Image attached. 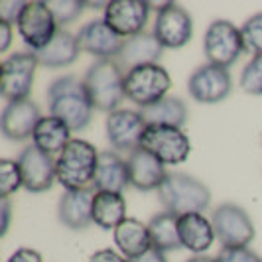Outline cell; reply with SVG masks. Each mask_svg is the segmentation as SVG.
Masks as SVG:
<instances>
[{"mask_svg": "<svg viewBox=\"0 0 262 262\" xmlns=\"http://www.w3.org/2000/svg\"><path fill=\"white\" fill-rule=\"evenodd\" d=\"M146 128L148 124L142 113L132 108H118L106 117L105 122L108 144L115 148V152H126V154H132L134 150L140 148Z\"/></svg>", "mask_w": 262, "mask_h": 262, "instance_id": "8fae6325", "label": "cell"}, {"mask_svg": "<svg viewBox=\"0 0 262 262\" xmlns=\"http://www.w3.org/2000/svg\"><path fill=\"white\" fill-rule=\"evenodd\" d=\"M79 41L77 36H73L69 30L59 28L57 34L53 36V39L41 48L39 52H34L38 57V63L50 69H59V67H67L71 63H75L79 57Z\"/></svg>", "mask_w": 262, "mask_h": 262, "instance_id": "603a6c76", "label": "cell"}, {"mask_svg": "<svg viewBox=\"0 0 262 262\" xmlns=\"http://www.w3.org/2000/svg\"><path fill=\"white\" fill-rule=\"evenodd\" d=\"M126 162H128L130 185L140 189V191L160 189V185L164 184V180L168 178L166 166L156 156L146 152L144 148H138L132 154H128Z\"/></svg>", "mask_w": 262, "mask_h": 262, "instance_id": "ac0fdd59", "label": "cell"}, {"mask_svg": "<svg viewBox=\"0 0 262 262\" xmlns=\"http://www.w3.org/2000/svg\"><path fill=\"white\" fill-rule=\"evenodd\" d=\"M178 229L182 249H187L195 254H203L205 250H209L213 241L217 238L211 219H207L203 213H189L178 217Z\"/></svg>", "mask_w": 262, "mask_h": 262, "instance_id": "44dd1931", "label": "cell"}, {"mask_svg": "<svg viewBox=\"0 0 262 262\" xmlns=\"http://www.w3.org/2000/svg\"><path fill=\"white\" fill-rule=\"evenodd\" d=\"M241 34H243L245 52L252 55H262V12L249 18L241 28Z\"/></svg>", "mask_w": 262, "mask_h": 262, "instance_id": "f546056e", "label": "cell"}, {"mask_svg": "<svg viewBox=\"0 0 262 262\" xmlns=\"http://www.w3.org/2000/svg\"><path fill=\"white\" fill-rule=\"evenodd\" d=\"M152 34L162 43V48L178 50L184 48L193 36V20L184 6L176 2H166L158 8Z\"/></svg>", "mask_w": 262, "mask_h": 262, "instance_id": "7c38bea8", "label": "cell"}, {"mask_svg": "<svg viewBox=\"0 0 262 262\" xmlns=\"http://www.w3.org/2000/svg\"><path fill=\"white\" fill-rule=\"evenodd\" d=\"M162 52H164V48L156 39V36L150 32H142L138 36L124 39V46L118 53L117 61L122 69L130 71L134 67L158 63V59L162 57Z\"/></svg>", "mask_w": 262, "mask_h": 262, "instance_id": "ffe728a7", "label": "cell"}, {"mask_svg": "<svg viewBox=\"0 0 262 262\" xmlns=\"http://www.w3.org/2000/svg\"><path fill=\"white\" fill-rule=\"evenodd\" d=\"M93 197L95 189H77V191H66L59 199V221L73 229H87L93 223Z\"/></svg>", "mask_w": 262, "mask_h": 262, "instance_id": "7402d4cb", "label": "cell"}, {"mask_svg": "<svg viewBox=\"0 0 262 262\" xmlns=\"http://www.w3.org/2000/svg\"><path fill=\"white\" fill-rule=\"evenodd\" d=\"M48 105L50 115L63 120L73 132H79L89 126L95 106L91 97L85 89V83L75 75L57 77L48 87Z\"/></svg>", "mask_w": 262, "mask_h": 262, "instance_id": "6da1fadb", "label": "cell"}, {"mask_svg": "<svg viewBox=\"0 0 262 262\" xmlns=\"http://www.w3.org/2000/svg\"><path fill=\"white\" fill-rule=\"evenodd\" d=\"M38 66V57L34 52H16L2 61L0 93L8 103L30 99Z\"/></svg>", "mask_w": 262, "mask_h": 262, "instance_id": "52a82bcc", "label": "cell"}, {"mask_svg": "<svg viewBox=\"0 0 262 262\" xmlns=\"http://www.w3.org/2000/svg\"><path fill=\"white\" fill-rule=\"evenodd\" d=\"M12 43V24L0 18V52H8Z\"/></svg>", "mask_w": 262, "mask_h": 262, "instance_id": "8d00e7d4", "label": "cell"}, {"mask_svg": "<svg viewBox=\"0 0 262 262\" xmlns=\"http://www.w3.org/2000/svg\"><path fill=\"white\" fill-rule=\"evenodd\" d=\"M16 30L22 41L30 48V52H39L57 34L59 24L50 8V2L28 0L16 22Z\"/></svg>", "mask_w": 262, "mask_h": 262, "instance_id": "8992f818", "label": "cell"}, {"mask_svg": "<svg viewBox=\"0 0 262 262\" xmlns=\"http://www.w3.org/2000/svg\"><path fill=\"white\" fill-rule=\"evenodd\" d=\"M6 262H43V258H41V254H39L38 250L22 247V249L14 250Z\"/></svg>", "mask_w": 262, "mask_h": 262, "instance_id": "d590c367", "label": "cell"}, {"mask_svg": "<svg viewBox=\"0 0 262 262\" xmlns=\"http://www.w3.org/2000/svg\"><path fill=\"white\" fill-rule=\"evenodd\" d=\"M24 4L26 2H22V0H18V2H2L0 4V18L6 20V22H10L12 26H16V22H18V18L22 14Z\"/></svg>", "mask_w": 262, "mask_h": 262, "instance_id": "836d02e7", "label": "cell"}, {"mask_svg": "<svg viewBox=\"0 0 262 262\" xmlns=\"http://www.w3.org/2000/svg\"><path fill=\"white\" fill-rule=\"evenodd\" d=\"M0 215H2V236L8 233V227H10V219H12V203H10V199H2V203H0Z\"/></svg>", "mask_w": 262, "mask_h": 262, "instance_id": "74e56055", "label": "cell"}, {"mask_svg": "<svg viewBox=\"0 0 262 262\" xmlns=\"http://www.w3.org/2000/svg\"><path fill=\"white\" fill-rule=\"evenodd\" d=\"M130 262H168V258H166V252H162V250H158L152 247L150 250H146L144 254L132 258Z\"/></svg>", "mask_w": 262, "mask_h": 262, "instance_id": "f35d334b", "label": "cell"}, {"mask_svg": "<svg viewBox=\"0 0 262 262\" xmlns=\"http://www.w3.org/2000/svg\"><path fill=\"white\" fill-rule=\"evenodd\" d=\"M241 89L249 95H262V55H252L241 73Z\"/></svg>", "mask_w": 262, "mask_h": 262, "instance_id": "4dcf8cb0", "label": "cell"}, {"mask_svg": "<svg viewBox=\"0 0 262 262\" xmlns=\"http://www.w3.org/2000/svg\"><path fill=\"white\" fill-rule=\"evenodd\" d=\"M150 238H152V247L162 252H170V250L182 249V241H180V229H178V215L162 211L154 215L148 223Z\"/></svg>", "mask_w": 262, "mask_h": 262, "instance_id": "83f0119b", "label": "cell"}, {"mask_svg": "<svg viewBox=\"0 0 262 262\" xmlns=\"http://www.w3.org/2000/svg\"><path fill=\"white\" fill-rule=\"evenodd\" d=\"M187 91L193 97V101L203 105H215L225 101L233 91V79L229 69L219 66H205L197 67L189 75L187 81Z\"/></svg>", "mask_w": 262, "mask_h": 262, "instance_id": "4fadbf2b", "label": "cell"}, {"mask_svg": "<svg viewBox=\"0 0 262 262\" xmlns=\"http://www.w3.org/2000/svg\"><path fill=\"white\" fill-rule=\"evenodd\" d=\"M203 52L211 66L229 69L241 57V53L245 52L241 28H236L229 20L211 22L203 38Z\"/></svg>", "mask_w": 262, "mask_h": 262, "instance_id": "9c48e42d", "label": "cell"}, {"mask_svg": "<svg viewBox=\"0 0 262 262\" xmlns=\"http://www.w3.org/2000/svg\"><path fill=\"white\" fill-rule=\"evenodd\" d=\"M99 154L101 152H97L91 142L73 138L55 158L57 184L66 191L91 189L99 166Z\"/></svg>", "mask_w": 262, "mask_h": 262, "instance_id": "7a4b0ae2", "label": "cell"}, {"mask_svg": "<svg viewBox=\"0 0 262 262\" xmlns=\"http://www.w3.org/2000/svg\"><path fill=\"white\" fill-rule=\"evenodd\" d=\"M93 223L105 231H115L126 219V199L122 193L95 191L93 197Z\"/></svg>", "mask_w": 262, "mask_h": 262, "instance_id": "484cf974", "label": "cell"}, {"mask_svg": "<svg viewBox=\"0 0 262 262\" xmlns=\"http://www.w3.org/2000/svg\"><path fill=\"white\" fill-rule=\"evenodd\" d=\"M41 120L39 106L32 99L10 101L2 111V132L8 140H26L34 136V130Z\"/></svg>", "mask_w": 262, "mask_h": 262, "instance_id": "e0dca14e", "label": "cell"}, {"mask_svg": "<svg viewBox=\"0 0 262 262\" xmlns=\"http://www.w3.org/2000/svg\"><path fill=\"white\" fill-rule=\"evenodd\" d=\"M185 262H217V258H213V256H205V254H195L193 258H189V260Z\"/></svg>", "mask_w": 262, "mask_h": 262, "instance_id": "ab89813d", "label": "cell"}, {"mask_svg": "<svg viewBox=\"0 0 262 262\" xmlns=\"http://www.w3.org/2000/svg\"><path fill=\"white\" fill-rule=\"evenodd\" d=\"M71 132L73 130L57 117H52V115L41 117L36 130H34V136H32V144L39 148L41 152L57 158L61 154V150L73 140Z\"/></svg>", "mask_w": 262, "mask_h": 262, "instance_id": "d4e9b609", "label": "cell"}, {"mask_svg": "<svg viewBox=\"0 0 262 262\" xmlns=\"http://www.w3.org/2000/svg\"><path fill=\"white\" fill-rule=\"evenodd\" d=\"M89 262H130L124 254H120L113 249H101L97 252H93Z\"/></svg>", "mask_w": 262, "mask_h": 262, "instance_id": "e575fe53", "label": "cell"}, {"mask_svg": "<svg viewBox=\"0 0 262 262\" xmlns=\"http://www.w3.org/2000/svg\"><path fill=\"white\" fill-rule=\"evenodd\" d=\"M140 148L156 156L164 166L184 164L191 154V142L187 134L178 126H164V124L148 126L142 136Z\"/></svg>", "mask_w": 262, "mask_h": 262, "instance_id": "ba28073f", "label": "cell"}, {"mask_svg": "<svg viewBox=\"0 0 262 262\" xmlns=\"http://www.w3.org/2000/svg\"><path fill=\"white\" fill-rule=\"evenodd\" d=\"M113 236H115V243H117L120 254H124L128 260L152 249V238H150L148 225L134 219V217H126L113 231Z\"/></svg>", "mask_w": 262, "mask_h": 262, "instance_id": "cb8c5ba5", "label": "cell"}, {"mask_svg": "<svg viewBox=\"0 0 262 262\" xmlns=\"http://www.w3.org/2000/svg\"><path fill=\"white\" fill-rule=\"evenodd\" d=\"M148 126L154 124H164V126H178L182 128L187 120V106L182 99L178 97H166L160 103L152 106L140 108Z\"/></svg>", "mask_w": 262, "mask_h": 262, "instance_id": "4316f807", "label": "cell"}, {"mask_svg": "<svg viewBox=\"0 0 262 262\" xmlns=\"http://www.w3.org/2000/svg\"><path fill=\"white\" fill-rule=\"evenodd\" d=\"M77 41L81 52L97 59H117L124 46V38L106 26L105 20H91L83 24L77 32Z\"/></svg>", "mask_w": 262, "mask_h": 262, "instance_id": "2e32d148", "label": "cell"}, {"mask_svg": "<svg viewBox=\"0 0 262 262\" xmlns=\"http://www.w3.org/2000/svg\"><path fill=\"white\" fill-rule=\"evenodd\" d=\"M211 223L223 249H247L254 238V223L250 215L235 203H223L213 211Z\"/></svg>", "mask_w": 262, "mask_h": 262, "instance_id": "30bf717a", "label": "cell"}, {"mask_svg": "<svg viewBox=\"0 0 262 262\" xmlns=\"http://www.w3.org/2000/svg\"><path fill=\"white\" fill-rule=\"evenodd\" d=\"M124 69L117 59H97L85 73L83 83L91 97V103L101 113H115L120 103L126 99L124 95Z\"/></svg>", "mask_w": 262, "mask_h": 262, "instance_id": "277c9868", "label": "cell"}, {"mask_svg": "<svg viewBox=\"0 0 262 262\" xmlns=\"http://www.w3.org/2000/svg\"><path fill=\"white\" fill-rule=\"evenodd\" d=\"M18 166L22 171V182L30 193H43L52 189V185L57 182V171H55V158L41 152L36 146H26L20 156Z\"/></svg>", "mask_w": 262, "mask_h": 262, "instance_id": "9a60e30c", "label": "cell"}, {"mask_svg": "<svg viewBox=\"0 0 262 262\" xmlns=\"http://www.w3.org/2000/svg\"><path fill=\"white\" fill-rule=\"evenodd\" d=\"M152 4L144 0H111L106 2L103 20L120 38L128 39L142 34Z\"/></svg>", "mask_w": 262, "mask_h": 262, "instance_id": "5bb4252c", "label": "cell"}, {"mask_svg": "<svg viewBox=\"0 0 262 262\" xmlns=\"http://www.w3.org/2000/svg\"><path fill=\"white\" fill-rule=\"evenodd\" d=\"M158 199L168 213L182 217V215L201 213L207 209L211 203V191L207 185L193 176L173 171V173H168L164 184L160 185Z\"/></svg>", "mask_w": 262, "mask_h": 262, "instance_id": "3957f363", "label": "cell"}, {"mask_svg": "<svg viewBox=\"0 0 262 262\" xmlns=\"http://www.w3.org/2000/svg\"><path fill=\"white\" fill-rule=\"evenodd\" d=\"M20 187H24V182H22V171L18 162L2 160L0 162V197L8 199Z\"/></svg>", "mask_w": 262, "mask_h": 262, "instance_id": "f1b7e54d", "label": "cell"}, {"mask_svg": "<svg viewBox=\"0 0 262 262\" xmlns=\"http://www.w3.org/2000/svg\"><path fill=\"white\" fill-rule=\"evenodd\" d=\"M170 87V73L160 63L134 67L124 73V95L140 108L156 105L162 99H166Z\"/></svg>", "mask_w": 262, "mask_h": 262, "instance_id": "5b68a950", "label": "cell"}, {"mask_svg": "<svg viewBox=\"0 0 262 262\" xmlns=\"http://www.w3.org/2000/svg\"><path fill=\"white\" fill-rule=\"evenodd\" d=\"M130 185V176H128V162L120 158L115 150H105L99 154V166L95 173L93 189L95 191H113V193H122Z\"/></svg>", "mask_w": 262, "mask_h": 262, "instance_id": "d6986e66", "label": "cell"}, {"mask_svg": "<svg viewBox=\"0 0 262 262\" xmlns=\"http://www.w3.org/2000/svg\"><path fill=\"white\" fill-rule=\"evenodd\" d=\"M217 262H262V258L247 247V249H221Z\"/></svg>", "mask_w": 262, "mask_h": 262, "instance_id": "d6a6232c", "label": "cell"}, {"mask_svg": "<svg viewBox=\"0 0 262 262\" xmlns=\"http://www.w3.org/2000/svg\"><path fill=\"white\" fill-rule=\"evenodd\" d=\"M87 6V2H81V0H59V2H50V8H52L53 16L57 20L59 26H67L71 22H75L83 8Z\"/></svg>", "mask_w": 262, "mask_h": 262, "instance_id": "1f68e13d", "label": "cell"}]
</instances>
